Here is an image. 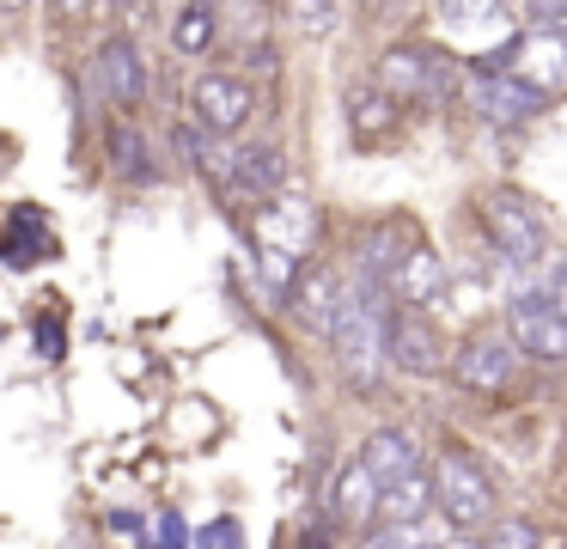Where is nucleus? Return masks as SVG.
Returning <instances> with one entry per match:
<instances>
[{"label":"nucleus","mask_w":567,"mask_h":549,"mask_svg":"<svg viewBox=\"0 0 567 549\" xmlns=\"http://www.w3.org/2000/svg\"><path fill=\"white\" fill-rule=\"evenodd\" d=\"M476 549H543V531L530 519H494Z\"/></svg>","instance_id":"23"},{"label":"nucleus","mask_w":567,"mask_h":549,"mask_svg":"<svg viewBox=\"0 0 567 549\" xmlns=\"http://www.w3.org/2000/svg\"><path fill=\"white\" fill-rule=\"evenodd\" d=\"M427 482H433V507L445 512V525H452V531H488L494 512H501L494 476L482 470L464 446H445L440 458H433Z\"/></svg>","instance_id":"2"},{"label":"nucleus","mask_w":567,"mask_h":549,"mask_svg":"<svg viewBox=\"0 0 567 549\" xmlns=\"http://www.w3.org/2000/svg\"><path fill=\"white\" fill-rule=\"evenodd\" d=\"M384 317H391V299L379 287H342L336 299V317H330V348H336V366L354 378L360 390H372L384 378Z\"/></svg>","instance_id":"1"},{"label":"nucleus","mask_w":567,"mask_h":549,"mask_svg":"<svg viewBox=\"0 0 567 549\" xmlns=\"http://www.w3.org/2000/svg\"><path fill=\"white\" fill-rule=\"evenodd\" d=\"M189 110H196V129L238 134L257 116V92H250V80H238V73H202L196 92H189Z\"/></svg>","instance_id":"9"},{"label":"nucleus","mask_w":567,"mask_h":549,"mask_svg":"<svg viewBox=\"0 0 567 549\" xmlns=\"http://www.w3.org/2000/svg\"><path fill=\"white\" fill-rule=\"evenodd\" d=\"M427 512H433V482H427V470H415V476H403V482L379 488V519L415 525V519H427Z\"/></svg>","instance_id":"19"},{"label":"nucleus","mask_w":567,"mask_h":549,"mask_svg":"<svg viewBox=\"0 0 567 549\" xmlns=\"http://www.w3.org/2000/svg\"><path fill=\"white\" fill-rule=\"evenodd\" d=\"M19 7H31V0H0V12H19Z\"/></svg>","instance_id":"29"},{"label":"nucleus","mask_w":567,"mask_h":549,"mask_svg":"<svg viewBox=\"0 0 567 549\" xmlns=\"http://www.w3.org/2000/svg\"><path fill=\"white\" fill-rule=\"evenodd\" d=\"M208 543H214V549H238V525H233V519H220V525L208 531Z\"/></svg>","instance_id":"27"},{"label":"nucleus","mask_w":567,"mask_h":549,"mask_svg":"<svg viewBox=\"0 0 567 549\" xmlns=\"http://www.w3.org/2000/svg\"><path fill=\"white\" fill-rule=\"evenodd\" d=\"M55 19H80V12H92V0H50Z\"/></svg>","instance_id":"28"},{"label":"nucleus","mask_w":567,"mask_h":549,"mask_svg":"<svg viewBox=\"0 0 567 549\" xmlns=\"http://www.w3.org/2000/svg\"><path fill=\"white\" fill-rule=\"evenodd\" d=\"M440 293H445L440 256H433L427 244H409L403 263L391 268V281H384V299H391V305H409V312H421V305H433Z\"/></svg>","instance_id":"13"},{"label":"nucleus","mask_w":567,"mask_h":549,"mask_svg":"<svg viewBox=\"0 0 567 549\" xmlns=\"http://www.w3.org/2000/svg\"><path fill=\"white\" fill-rule=\"evenodd\" d=\"M409 251V220H379V226L360 238V263H354V287H379L391 281V268L403 263Z\"/></svg>","instance_id":"14"},{"label":"nucleus","mask_w":567,"mask_h":549,"mask_svg":"<svg viewBox=\"0 0 567 549\" xmlns=\"http://www.w3.org/2000/svg\"><path fill=\"white\" fill-rule=\"evenodd\" d=\"M457 92H470V104L488 122H501V129H518V122H530L543 110V92H530L525 80H513V73H501V68H476Z\"/></svg>","instance_id":"10"},{"label":"nucleus","mask_w":567,"mask_h":549,"mask_svg":"<svg viewBox=\"0 0 567 549\" xmlns=\"http://www.w3.org/2000/svg\"><path fill=\"white\" fill-rule=\"evenodd\" d=\"M287 19H293L299 31L323 37V31H336V0H287Z\"/></svg>","instance_id":"24"},{"label":"nucleus","mask_w":567,"mask_h":549,"mask_svg":"<svg viewBox=\"0 0 567 549\" xmlns=\"http://www.w3.org/2000/svg\"><path fill=\"white\" fill-rule=\"evenodd\" d=\"M543 299H549L555 312L567 317V256H555V263L543 268Z\"/></svg>","instance_id":"26"},{"label":"nucleus","mask_w":567,"mask_h":549,"mask_svg":"<svg viewBox=\"0 0 567 549\" xmlns=\"http://www.w3.org/2000/svg\"><path fill=\"white\" fill-rule=\"evenodd\" d=\"M445 373H452L464 390H476V397H501V390H513V378H518V348L506 342L501 324L470 329V336L452 348Z\"/></svg>","instance_id":"5"},{"label":"nucleus","mask_w":567,"mask_h":549,"mask_svg":"<svg viewBox=\"0 0 567 549\" xmlns=\"http://www.w3.org/2000/svg\"><path fill=\"white\" fill-rule=\"evenodd\" d=\"M330 500H336V519L354 525V531H372V525H379V482L367 476V464H360V458L336 476Z\"/></svg>","instance_id":"17"},{"label":"nucleus","mask_w":567,"mask_h":549,"mask_svg":"<svg viewBox=\"0 0 567 549\" xmlns=\"http://www.w3.org/2000/svg\"><path fill=\"white\" fill-rule=\"evenodd\" d=\"M360 464H367V476H372L379 488L403 482V476L421 470L415 434H403V427H379V434H367V446H360Z\"/></svg>","instance_id":"15"},{"label":"nucleus","mask_w":567,"mask_h":549,"mask_svg":"<svg viewBox=\"0 0 567 549\" xmlns=\"http://www.w3.org/2000/svg\"><path fill=\"white\" fill-rule=\"evenodd\" d=\"M281 177H287L281 146H238V153L226 159V190L257 195V202H269V195L281 190Z\"/></svg>","instance_id":"16"},{"label":"nucleus","mask_w":567,"mask_h":549,"mask_svg":"<svg viewBox=\"0 0 567 549\" xmlns=\"http://www.w3.org/2000/svg\"><path fill=\"white\" fill-rule=\"evenodd\" d=\"M445 360L452 354H445L440 329L421 312H409V305H391V317H384V366H396L409 378H440Z\"/></svg>","instance_id":"7"},{"label":"nucleus","mask_w":567,"mask_h":549,"mask_svg":"<svg viewBox=\"0 0 567 549\" xmlns=\"http://www.w3.org/2000/svg\"><path fill=\"white\" fill-rule=\"evenodd\" d=\"M482 220H488V238H494V251H501L506 263H525V268L543 263L549 238H543V220H537V207H530L525 195H513V190L482 195Z\"/></svg>","instance_id":"6"},{"label":"nucleus","mask_w":567,"mask_h":549,"mask_svg":"<svg viewBox=\"0 0 567 549\" xmlns=\"http://www.w3.org/2000/svg\"><path fill=\"white\" fill-rule=\"evenodd\" d=\"M372 85H379L396 110H403V104H452L457 85H464V73H457V61L440 55V49L396 43V49H384L379 80H372Z\"/></svg>","instance_id":"3"},{"label":"nucleus","mask_w":567,"mask_h":549,"mask_svg":"<svg viewBox=\"0 0 567 549\" xmlns=\"http://www.w3.org/2000/svg\"><path fill=\"white\" fill-rule=\"evenodd\" d=\"M506 342L518 348V360H567V317L555 312L543 293H513L506 305Z\"/></svg>","instance_id":"8"},{"label":"nucleus","mask_w":567,"mask_h":549,"mask_svg":"<svg viewBox=\"0 0 567 549\" xmlns=\"http://www.w3.org/2000/svg\"><path fill=\"white\" fill-rule=\"evenodd\" d=\"M433 12H440L445 31H470V24H482L494 12V0H440Z\"/></svg>","instance_id":"25"},{"label":"nucleus","mask_w":567,"mask_h":549,"mask_svg":"<svg viewBox=\"0 0 567 549\" xmlns=\"http://www.w3.org/2000/svg\"><path fill=\"white\" fill-rule=\"evenodd\" d=\"M92 73H99V92L111 98L116 110H135L141 98H147V61H141V49L128 43V37H111V43H99V55H92Z\"/></svg>","instance_id":"12"},{"label":"nucleus","mask_w":567,"mask_h":549,"mask_svg":"<svg viewBox=\"0 0 567 549\" xmlns=\"http://www.w3.org/2000/svg\"><path fill=\"white\" fill-rule=\"evenodd\" d=\"M262 220V275L275 281V293L293 281V268L306 263V244H311V226H318V207L306 202V195H269V202L257 207Z\"/></svg>","instance_id":"4"},{"label":"nucleus","mask_w":567,"mask_h":549,"mask_svg":"<svg viewBox=\"0 0 567 549\" xmlns=\"http://www.w3.org/2000/svg\"><path fill=\"white\" fill-rule=\"evenodd\" d=\"M111 153H116V171H123L128 183H153V177H159V165H153L147 141H141L135 129H116L111 134Z\"/></svg>","instance_id":"22"},{"label":"nucleus","mask_w":567,"mask_h":549,"mask_svg":"<svg viewBox=\"0 0 567 549\" xmlns=\"http://www.w3.org/2000/svg\"><path fill=\"white\" fill-rule=\"evenodd\" d=\"M336 299H342V275H336L330 263H299L293 281L281 287V305L299 329H330Z\"/></svg>","instance_id":"11"},{"label":"nucleus","mask_w":567,"mask_h":549,"mask_svg":"<svg viewBox=\"0 0 567 549\" xmlns=\"http://www.w3.org/2000/svg\"><path fill=\"white\" fill-rule=\"evenodd\" d=\"M38 251H50V232H43V214L38 207H19L13 214V232H7V263H38Z\"/></svg>","instance_id":"21"},{"label":"nucleus","mask_w":567,"mask_h":549,"mask_svg":"<svg viewBox=\"0 0 567 549\" xmlns=\"http://www.w3.org/2000/svg\"><path fill=\"white\" fill-rule=\"evenodd\" d=\"M396 116H403V110L391 104V98L379 92V85H348V129H354V141H384V134L396 129Z\"/></svg>","instance_id":"18"},{"label":"nucleus","mask_w":567,"mask_h":549,"mask_svg":"<svg viewBox=\"0 0 567 549\" xmlns=\"http://www.w3.org/2000/svg\"><path fill=\"white\" fill-rule=\"evenodd\" d=\"M214 37H220V12H214V0H184L172 19V43L184 49V55H208Z\"/></svg>","instance_id":"20"}]
</instances>
